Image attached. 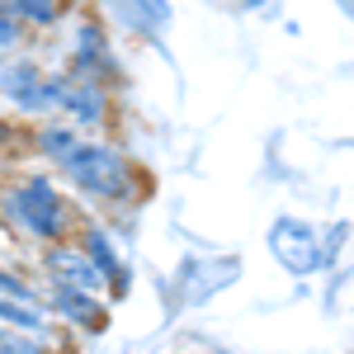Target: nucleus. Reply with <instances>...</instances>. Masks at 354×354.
Returning <instances> with one entry per match:
<instances>
[{
    "label": "nucleus",
    "mask_w": 354,
    "mask_h": 354,
    "mask_svg": "<svg viewBox=\"0 0 354 354\" xmlns=\"http://www.w3.org/2000/svg\"><path fill=\"white\" fill-rule=\"evenodd\" d=\"M76 208L57 189L53 175L43 170H19L0 180V232L28 250H48L57 241L76 236Z\"/></svg>",
    "instance_id": "f257e3e1"
},
{
    "label": "nucleus",
    "mask_w": 354,
    "mask_h": 354,
    "mask_svg": "<svg viewBox=\"0 0 354 354\" xmlns=\"http://www.w3.org/2000/svg\"><path fill=\"white\" fill-rule=\"evenodd\" d=\"M57 175L66 180V189H76L100 208H128L147 194V175L133 165V156L118 151L113 142H100V137H81L57 161Z\"/></svg>",
    "instance_id": "f03ea898"
},
{
    "label": "nucleus",
    "mask_w": 354,
    "mask_h": 354,
    "mask_svg": "<svg viewBox=\"0 0 354 354\" xmlns=\"http://www.w3.org/2000/svg\"><path fill=\"white\" fill-rule=\"evenodd\" d=\"M66 95V71H43L33 57H5L0 66V100L24 118L38 113H62Z\"/></svg>",
    "instance_id": "7ed1b4c3"
},
{
    "label": "nucleus",
    "mask_w": 354,
    "mask_h": 354,
    "mask_svg": "<svg viewBox=\"0 0 354 354\" xmlns=\"http://www.w3.org/2000/svg\"><path fill=\"white\" fill-rule=\"evenodd\" d=\"M33 279L76 288V293H90V298H104V279H100V270L90 265V255L76 241H57L48 250H33Z\"/></svg>",
    "instance_id": "20e7f679"
},
{
    "label": "nucleus",
    "mask_w": 354,
    "mask_h": 354,
    "mask_svg": "<svg viewBox=\"0 0 354 354\" xmlns=\"http://www.w3.org/2000/svg\"><path fill=\"white\" fill-rule=\"evenodd\" d=\"M38 283V279H33ZM38 307L62 322V326L81 330V335H100L109 326V307L104 298H90V293H76V288H62V283H38Z\"/></svg>",
    "instance_id": "39448f33"
},
{
    "label": "nucleus",
    "mask_w": 354,
    "mask_h": 354,
    "mask_svg": "<svg viewBox=\"0 0 354 354\" xmlns=\"http://www.w3.org/2000/svg\"><path fill=\"white\" fill-rule=\"evenodd\" d=\"M270 250L288 274H317L330 260L326 250H322V241H317V232H312L307 222H298V218L274 222L270 227Z\"/></svg>",
    "instance_id": "423d86ee"
},
{
    "label": "nucleus",
    "mask_w": 354,
    "mask_h": 354,
    "mask_svg": "<svg viewBox=\"0 0 354 354\" xmlns=\"http://www.w3.org/2000/svg\"><path fill=\"white\" fill-rule=\"evenodd\" d=\"M71 241L81 245L85 255H90V265L100 270V279H104V298H128V283H133V274H128V265H123V255H118V245H113V236L100 227V222L81 218L76 222V236Z\"/></svg>",
    "instance_id": "0eeeda50"
},
{
    "label": "nucleus",
    "mask_w": 354,
    "mask_h": 354,
    "mask_svg": "<svg viewBox=\"0 0 354 354\" xmlns=\"http://www.w3.org/2000/svg\"><path fill=\"white\" fill-rule=\"evenodd\" d=\"M66 76H71V81H95V85H104V81L118 76V62H113V53H109V38H104V28L95 24V19H81V24H76V48H71Z\"/></svg>",
    "instance_id": "6e6552de"
},
{
    "label": "nucleus",
    "mask_w": 354,
    "mask_h": 354,
    "mask_svg": "<svg viewBox=\"0 0 354 354\" xmlns=\"http://www.w3.org/2000/svg\"><path fill=\"white\" fill-rule=\"evenodd\" d=\"M62 123H71L76 133H95L109 123V90L95 81H71L66 76V95H62Z\"/></svg>",
    "instance_id": "1a4fd4ad"
},
{
    "label": "nucleus",
    "mask_w": 354,
    "mask_h": 354,
    "mask_svg": "<svg viewBox=\"0 0 354 354\" xmlns=\"http://www.w3.org/2000/svg\"><path fill=\"white\" fill-rule=\"evenodd\" d=\"M81 142V133L71 128V123H62V118H53V123H43V128H33V137H28V147L43 156L48 165H57L71 147Z\"/></svg>",
    "instance_id": "9d476101"
},
{
    "label": "nucleus",
    "mask_w": 354,
    "mask_h": 354,
    "mask_svg": "<svg viewBox=\"0 0 354 354\" xmlns=\"http://www.w3.org/2000/svg\"><path fill=\"white\" fill-rule=\"evenodd\" d=\"M0 354H66L62 335H33V330L0 326Z\"/></svg>",
    "instance_id": "9b49d317"
},
{
    "label": "nucleus",
    "mask_w": 354,
    "mask_h": 354,
    "mask_svg": "<svg viewBox=\"0 0 354 354\" xmlns=\"http://www.w3.org/2000/svg\"><path fill=\"white\" fill-rule=\"evenodd\" d=\"M10 15L19 19V28H53L66 15V0H10Z\"/></svg>",
    "instance_id": "f8f14e48"
},
{
    "label": "nucleus",
    "mask_w": 354,
    "mask_h": 354,
    "mask_svg": "<svg viewBox=\"0 0 354 354\" xmlns=\"http://www.w3.org/2000/svg\"><path fill=\"white\" fill-rule=\"evenodd\" d=\"M123 10H128V19L137 28H161L170 19V5L165 0H123Z\"/></svg>",
    "instance_id": "ddd939ff"
},
{
    "label": "nucleus",
    "mask_w": 354,
    "mask_h": 354,
    "mask_svg": "<svg viewBox=\"0 0 354 354\" xmlns=\"http://www.w3.org/2000/svg\"><path fill=\"white\" fill-rule=\"evenodd\" d=\"M19 38H24V28H19V19L10 15V0H0V53H10Z\"/></svg>",
    "instance_id": "4468645a"
},
{
    "label": "nucleus",
    "mask_w": 354,
    "mask_h": 354,
    "mask_svg": "<svg viewBox=\"0 0 354 354\" xmlns=\"http://www.w3.org/2000/svg\"><path fill=\"white\" fill-rule=\"evenodd\" d=\"M245 10H265V5H270V0H241Z\"/></svg>",
    "instance_id": "2eb2a0df"
},
{
    "label": "nucleus",
    "mask_w": 354,
    "mask_h": 354,
    "mask_svg": "<svg viewBox=\"0 0 354 354\" xmlns=\"http://www.w3.org/2000/svg\"><path fill=\"white\" fill-rule=\"evenodd\" d=\"M0 66H5V53H0Z\"/></svg>",
    "instance_id": "dca6fc26"
},
{
    "label": "nucleus",
    "mask_w": 354,
    "mask_h": 354,
    "mask_svg": "<svg viewBox=\"0 0 354 354\" xmlns=\"http://www.w3.org/2000/svg\"><path fill=\"white\" fill-rule=\"evenodd\" d=\"M350 5H354V0H350Z\"/></svg>",
    "instance_id": "f3484780"
}]
</instances>
